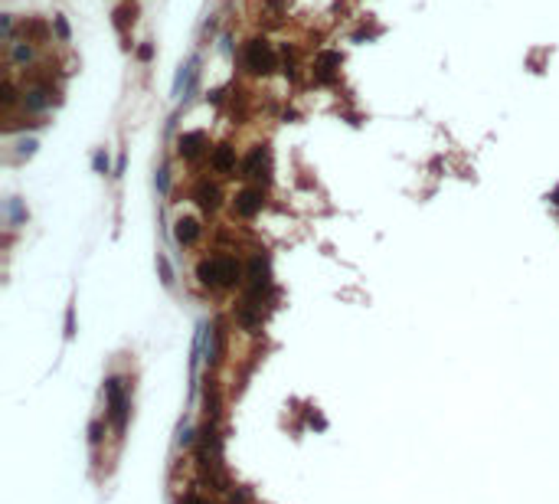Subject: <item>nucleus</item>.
<instances>
[{
  "instance_id": "obj_14",
  "label": "nucleus",
  "mask_w": 559,
  "mask_h": 504,
  "mask_svg": "<svg viewBox=\"0 0 559 504\" xmlns=\"http://www.w3.org/2000/svg\"><path fill=\"white\" fill-rule=\"evenodd\" d=\"M157 265H160V275H164V282L171 285V282H173V272H171V265H167V259H164V255H157Z\"/></svg>"
},
{
  "instance_id": "obj_5",
  "label": "nucleus",
  "mask_w": 559,
  "mask_h": 504,
  "mask_svg": "<svg viewBox=\"0 0 559 504\" xmlns=\"http://www.w3.org/2000/svg\"><path fill=\"white\" fill-rule=\"evenodd\" d=\"M262 203H265V196H262L259 187H246V190H239L236 200H232V206H236L239 217H255V213L262 210Z\"/></svg>"
},
{
  "instance_id": "obj_13",
  "label": "nucleus",
  "mask_w": 559,
  "mask_h": 504,
  "mask_svg": "<svg viewBox=\"0 0 559 504\" xmlns=\"http://www.w3.org/2000/svg\"><path fill=\"white\" fill-rule=\"evenodd\" d=\"M92 164H95V171H98V174H108V154H105V151H98Z\"/></svg>"
},
{
  "instance_id": "obj_15",
  "label": "nucleus",
  "mask_w": 559,
  "mask_h": 504,
  "mask_svg": "<svg viewBox=\"0 0 559 504\" xmlns=\"http://www.w3.org/2000/svg\"><path fill=\"white\" fill-rule=\"evenodd\" d=\"M150 56H154V46H150V43H144L141 49H137V59H144V62H148Z\"/></svg>"
},
{
  "instance_id": "obj_1",
  "label": "nucleus",
  "mask_w": 559,
  "mask_h": 504,
  "mask_svg": "<svg viewBox=\"0 0 559 504\" xmlns=\"http://www.w3.org/2000/svg\"><path fill=\"white\" fill-rule=\"evenodd\" d=\"M196 278L203 282V285H236L242 278V265L232 259V255H206V259H200V265H196Z\"/></svg>"
},
{
  "instance_id": "obj_6",
  "label": "nucleus",
  "mask_w": 559,
  "mask_h": 504,
  "mask_svg": "<svg viewBox=\"0 0 559 504\" xmlns=\"http://www.w3.org/2000/svg\"><path fill=\"white\" fill-rule=\"evenodd\" d=\"M173 240L180 242V246H194L200 240V223L194 217H180L173 223Z\"/></svg>"
},
{
  "instance_id": "obj_8",
  "label": "nucleus",
  "mask_w": 559,
  "mask_h": 504,
  "mask_svg": "<svg viewBox=\"0 0 559 504\" xmlns=\"http://www.w3.org/2000/svg\"><path fill=\"white\" fill-rule=\"evenodd\" d=\"M206 148V135L203 131H190V135H180V158H196L200 151Z\"/></svg>"
},
{
  "instance_id": "obj_4",
  "label": "nucleus",
  "mask_w": 559,
  "mask_h": 504,
  "mask_svg": "<svg viewBox=\"0 0 559 504\" xmlns=\"http://www.w3.org/2000/svg\"><path fill=\"white\" fill-rule=\"evenodd\" d=\"M242 177H249V180H265L268 177V151L265 148H252L249 158L242 160Z\"/></svg>"
},
{
  "instance_id": "obj_11",
  "label": "nucleus",
  "mask_w": 559,
  "mask_h": 504,
  "mask_svg": "<svg viewBox=\"0 0 559 504\" xmlns=\"http://www.w3.org/2000/svg\"><path fill=\"white\" fill-rule=\"evenodd\" d=\"M10 56H13V62H30V59H33V49H30L26 43H17V40H13V43H10Z\"/></svg>"
},
{
  "instance_id": "obj_16",
  "label": "nucleus",
  "mask_w": 559,
  "mask_h": 504,
  "mask_svg": "<svg viewBox=\"0 0 559 504\" xmlns=\"http://www.w3.org/2000/svg\"><path fill=\"white\" fill-rule=\"evenodd\" d=\"M180 504H206V501H203V498H200L196 492H190V494H183V501H180Z\"/></svg>"
},
{
  "instance_id": "obj_10",
  "label": "nucleus",
  "mask_w": 559,
  "mask_h": 504,
  "mask_svg": "<svg viewBox=\"0 0 559 504\" xmlns=\"http://www.w3.org/2000/svg\"><path fill=\"white\" fill-rule=\"evenodd\" d=\"M49 102H53V99H49V92L46 89H26L23 92V108H30V112H43Z\"/></svg>"
},
{
  "instance_id": "obj_9",
  "label": "nucleus",
  "mask_w": 559,
  "mask_h": 504,
  "mask_svg": "<svg viewBox=\"0 0 559 504\" xmlns=\"http://www.w3.org/2000/svg\"><path fill=\"white\" fill-rule=\"evenodd\" d=\"M219 200H223V194H219V187H216V183L203 180L200 187H196V203L203 206V210H216Z\"/></svg>"
},
{
  "instance_id": "obj_12",
  "label": "nucleus",
  "mask_w": 559,
  "mask_h": 504,
  "mask_svg": "<svg viewBox=\"0 0 559 504\" xmlns=\"http://www.w3.org/2000/svg\"><path fill=\"white\" fill-rule=\"evenodd\" d=\"M53 26H56L59 40H62V43H69V36H72V33H69V23H66V17H53Z\"/></svg>"
},
{
  "instance_id": "obj_2",
  "label": "nucleus",
  "mask_w": 559,
  "mask_h": 504,
  "mask_svg": "<svg viewBox=\"0 0 559 504\" xmlns=\"http://www.w3.org/2000/svg\"><path fill=\"white\" fill-rule=\"evenodd\" d=\"M246 69L255 76H268L275 69V49L265 40H249L246 43Z\"/></svg>"
},
{
  "instance_id": "obj_7",
  "label": "nucleus",
  "mask_w": 559,
  "mask_h": 504,
  "mask_svg": "<svg viewBox=\"0 0 559 504\" xmlns=\"http://www.w3.org/2000/svg\"><path fill=\"white\" fill-rule=\"evenodd\" d=\"M209 164H213V171H216V174H236V148L219 144V148L213 151Z\"/></svg>"
},
{
  "instance_id": "obj_3",
  "label": "nucleus",
  "mask_w": 559,
  "mask_h": 504,
  "mask_svg": "<svg viewBox=\"0 0 559 504\" xmlns=\"http://www.w3.org/2000/svg\"><path fill=\"white\" fill-rule=\"evenodd\" d=\"M105 393H108V416H112L114 429H125L128 419V396H125V383L118 377H112L105 383Z\"/></svg>"
},
{
  "instance_id": "obj_17",
  "label": "nucleus",
  "mask_w": 559,
  "mask_h": 504,
  "mask_svg": "<svg viewBox=\"0 0 559 504\" xmlns=\"http://www.w3.org/2000/svg\"><path fill=\"white\" fill-rule=\"evenodd\" d=\"M157 187L160 190H167V171H157Z\"/></svg>"
}]
</instances>
